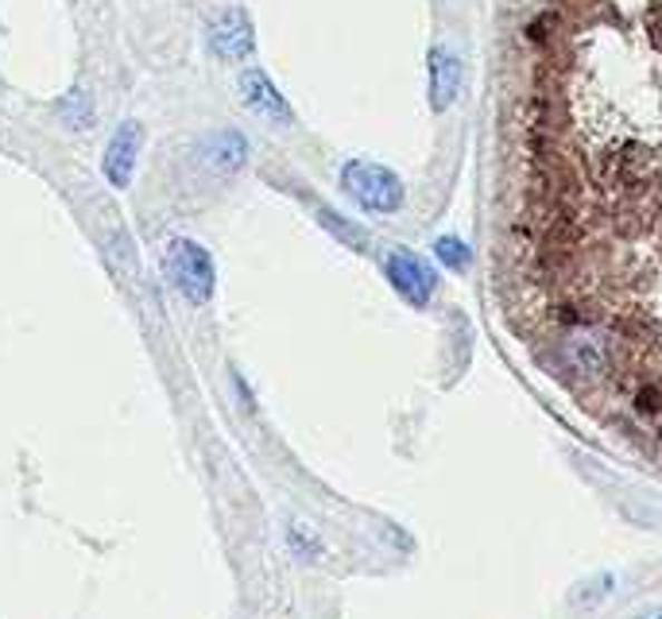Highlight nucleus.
Returning <instances> with one entry per match:
<instances>
[{
  "instance_id": "39448f33",
  "label": "nucleus",
  "mask_w": 662,
  "mask_h": 619,
  "mask_svg": "<svg viewBox=\"0 0 662 619\" xmlns=\"http://www.w3.org/2000/svg\"><path fill=\"white\" fill-rule=\"evenodd\" d=\"M144 148V128L140 120H125V125L113 132L109 148H105V178H109L117 190H125L133 183L136 170V155Z\"/></svg>"
},
{
  "instance_id": "0eeeda50",
  "label": "nucleus",
  "mask_w": 662,
  "mask_h": 619,
  "mask_svg": "<svg viewBox=\"0 0 662 619\" xmlns=\"http://www.w3.org/2000/svg\"><path fill=\"white\" fill-rule=\"evenodd\" d=\"M430 94H435V109H449L454 97L461 94V62H457L454 51L446 47H435L430 51Z\"/></svg>"
},
{
  "instance_id": "20e7f679",
  "label": "nucleus",
  "mask_w": 662,
  "mask_h": 619,
  "mask_svg": "<svg viewBox=\"0 0 662 619\" xmlns=\"http://www.w3.org/2000/svg\"><path fill=\"white\" fill-rule=\"evenodd\" d=\"M210 47L225 62H241L256 51V36H252V20L241 8H225L214 23H210Z\"/></svg>"
},
{
  "instance_id": "f257e3e1",
  "label": "nucleus",
  "mask_w": 662,
  "mask_h": 619,
  "mask_svg": "<svg viewBox=\"0 0 662 619\" xmlns=\"http://www.w3.org/2000/svg\"><path fill=\"white\" fill-rule=\"evenodd\" d=\"M163 267H167L171 287H175L178 295L186 298V303L206 306L210 298H214L217 272H214V259H210V252L202 248L198 240H186V236L171 240L167 256H163Z\"/></svg>"
},
{
  "instance_id": "f03ea898",
  "label": "nucleus",
  "mask_w": 662,
  "mask_h": 619,
  "mask_svg": "<svg viewBox=\"0 0 662 619\" xmlns=\"http://www.w3.org/2000/svg\"><path fill=\"white\" fill-rule=\"evenodd\" d=\"M341 186L345 194L368 214H396L403 206V183L396 170L380 167V163L353 159L341 167Z\"/></svg>"
},
{
  "instance_id": "1a4fd4ad",
  "label": "nucleus",
  "mask_w": 662,
  "mask_h": 619,
  "mask_svg": "<svg viewBox=\"0 0 662 619\" xmlns=\"http://www.w3.org/2000/svg\"><path fill=\"white\" fill-rule=\"evenodd\" d=\"M59 117L67 120V128H74V132H81V128L94 125V101H89L86 89H70V94L62 97Z\"/></svg>"
},
{
  "instance_id": "f8f14e48",
  "label": "nucleus",
  "mask_w": 662,
  "mask_h": 619,
  "mask_svg": "<svg viewBox=\"0 0 662 619\" xmlns=\"http://www.w3.org/2000/svg\"><path fill=\"white\" fill-rule=\"evenodd\" d=\"M655 619H662V616H655Z\"/></svg>"
},
{
  "instance_id": "7ed1b4c3",
  "label": "nucleus",
  "mask_w": 662,
  "mask_h": 619,
  "mask_svg": "<svg viewBox=\"0 0 662 619\" xmlns=\"http://www.w3.org/2000/svg\"><path fill=\"white\" fill-rule=\"evenodd\" d=\"M383 272H388L391 287L403 295V303H411L415 310H422L430 303V295H435V283H438L435 272H430L415 252L391 248L388 259H383Z\"/></svg>"
},
{
  "instance_id": "423d86ee",
  "label": "nucleus",
  "mask_w": 662,
  "mask_h": 619,
  "mask_svg": "<svg viewBox=\"0 0 662 619\" xmlns=\"http://www.w3.org/2000/svg\"><path fill=\"white\" fill-rule=\"evenodd\" d=\"M241 101L267 120H283V125L291 120V105L283 101V94L275 89V81L267 78L264 70H244L241 75Z\"/></svg>"
},
{
  "instance_id": "9d476101",
  "label": "nucleus",
  "mask_w": 662,
  "mask_h": 619,
  "mask_svg": "<svg viewBox=\"0 0 662 619\" xmlns=\"http://www.w3.org/2000/svg\"><path fill=\"white\" fill-rule=\"evenodd\" d=\"M318 222L325 225V229H330L333 236H341V240L349 244V248H368V236H364V229H357V225H349V222H341L338 214H333V209H318Z\"/></svg>"
},
{
  "instance_id": "6e6552de",
  "label": "nucleus",
  "mask_w": 662,
  "mask_h": 619,
  "mask_svg": "<svg viewBox=\"0 0 662 619\" xmlns=\"http://www.w3.org/2000/svg\"><path fill=\"white\" fill-rule=\"evenodd\" d=\"M202 155H206V163H210L214 170H221V175H233V170L244 167V155H249V144H244L241 132L225 128V132H214V136H210L206 148H202Z\"/></svg>"
},
{
  "instance_id": "9b49d317",
  "label": "nucleus",
  "mask_w": 662,
  "mask_h": 619,
  "mask_svg": "<svg viewBox=\"0 0 662 619\" xmlns=\"http://www.w3.org/2000/svg\"><path fill=\"white\" fill-rule=\"evenodd\" d=\"M435 256L449 267V272H461V267H469V248H465L457 236H438V240H435Z\"/></svg>"
}]
</instances>
